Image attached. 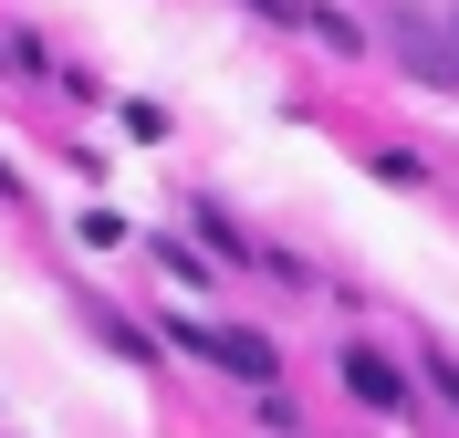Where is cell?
I'll list each match as a JSON object with an SVG mask.
<instances>
[{
	"label": "cell",
	"mask_w": 459,
	"mask_h": 438,
	"mask_svg": "<svg viewBox=\"0 0 459 438\" xmlns=\"http://www.w3.org/2000/svg\"><path fill=\"white\" fill-rule=\"evenodd\" d=\"M157 345L199 355V365H230V376H251V386L282 376V345H272V334H240V323H188V313H168V334H157Z\"/></svg>",
	"instance_id": "obj_1"
},
{
	"label": "cell",
	"mask_w": 459,
	"mask_h": 438,
	"mask_svg": "<svg viewBox=\"0 0 459 438\" xmlns=\"http://www.w3.org/2000/svg\"><path fill=\"white\" fill-rule=\"evenodd\" d=\"M188 219H199V240H220V251H240V262H251V240L230 230V209H209V199H199V209H188Z\"/></svg>",
	"instance_id": "obj_5"
},
{
	"label": "cell",
	"mask_w": 459,
	"mask_h": 438,
	"mask_svg": "<svg viewBox=\"0 0 459 438\" xmlns=\"http://www.w3.org/2000/svg\"><path fill=\"white\" fill-rule=\"evenodd\" d=\"M449 31H459V11H449Z\"/></svg>",
	"instance_id": "obj_11"
},
{
	"label": "cell",
	"mask_w": 459,
	"mask_h": 438,
	"mask_svg": "<svg viewBox=\"0 0 459 438\" xmlns=\"http://www.w3.org/2000/svg\"><path fill=\"white\" fill-rule=\"evenodd\" d=\"M240 11H261V21H303V0H240Z\"/></svg>",
	"instance_id": "obj_9"
},
{
	"label": "cell",
	"mask_w": 459,
	"mask_h": 438,
	"mask_svg": "<svg viewBox=\"0 0 459 438\" xmlns=\"http://www.w3.org/2000/svg\"><path fill=\"white\" fill-rule=\"evenodd\" d=\"M74 240H84V251H115V240H126V219H115V209H84V219H74Z\"/></svg>",
	"instance_id": "obj_6"
},
{
	"label": "cell",
	"mask_w": 459,
	"mask_h": 438,
	"mask_svg": "<svg viewBox=\"0 0 459 438\" xmlns=\"http://www.w3.org/2000/svg\"><path fill=\"white\" fill-rule=\"evenodd\" d=\"M0 199H22V167H11V157H0Z\"/></svg>",
	"instance_id": "obj_10"
},
{
	"label": "cell",
	"mask_w": 459,
	"mask_h": 438,
	"mask_svg": "<svg viewBox=\"0 0 459 438\" xmlns=\"http://www.w3.org/2000/svg\"><path fill=\"white\" fill-rule=\"evenodd\" d=\"M146 251H157V271H168V282H188V292H209V282H220V271H209V262H199V251H188L178 230H157Z\"/></svg>",
	"instance_id": "obj_4"
},
{
	"label": "cell",
	"mask_w": 459,
	"mask_h": 438,
	"mask_svg": "<svg viewBox=\"0 0 459 438\" xmlns=\"http://www.w3.org/2000/svg\"><path fill=\"white\" fill-rule=\"evenodd\" d=\"M303 21H314L324 42H334V53H355V42H366V21H344V11H303Z\"/></svg>",
	"instance_id": "obj_7"
},
{
	"label": "cell",
	"mask_w": 459,
	"mask_h": 438,
	"mask_svg": "<svg viewBox=\"0 0 459 438\" xmlns=\"http://www.w3.org/2000/svg\"><path fill=\"white\" fill-rule=\"evenodd\" d=\"M334 376H344V397H355V408H376V417H397V408H407V376L386 365V355H366V345H344V355H334Z\"/></svg>",
	"instance_id": "obj_3"
},
{
	"label": "cell",
	"mask_w": 459,
	"mask_h": 438,
	"mask_svg": "<svg viewBox=\"0 0 459 438\" xmlns=\"http://www.w3.org/2000/svg\"><path fill=\"white\" fill-rule=\"evenodd\" d=\"M386 21H397V63H407V73L438 84V94H459V31L449 21L429 31V11H386Z\"/></svg>",
	"instance_id": "obj_2"
},
{
	"label": "cell",
	"mask_w": 459,
	"mask_h": 438,
	"mask_svg": "<svg viewBox=\"0 0 459 438\" xmlns=\"http://www.w3.org/2000/svg\"><path fill=\"white\" fill-rule=\"evenodd\" d=\"M429 386H438V397L459 408V355H438V345H429Z\"/></svg>",
	"instance_id": "obj_8"
}]
</instances>
